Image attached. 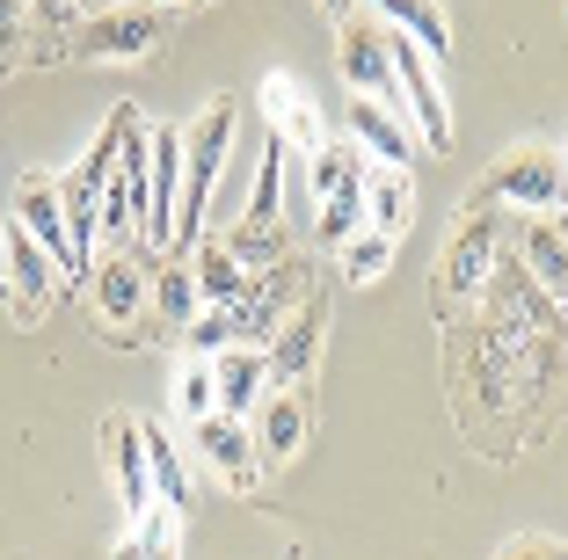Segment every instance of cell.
<instances>
[{
    "label": "cell",
    "instance_id": "29",
    "mask_svg": "<svg viewBox=\"0 0 568 560\" xmlns=\"http://www.w3.org/2000/svg\"><path fill=\"white\" fill-rule=\"evenodd\" d=\"M168 400H175V415H183V422H197V415H212V408H219L212 357H190L183 371H175V386H168Z\"/></svg>",
    "mask_w": 568,
    "mask_h": 560
},
{
    "label": "cell",
    "instance_id": "30",
    "mask_svg": "<svg viewBox=\"0 0 568 560\" xmlns=\"http://www.w3.org/2000/svg\"><path fill=\"white\" fill-rule=\"evenodd\" d=\"M226 247H234V263L248 269H270V263H284V255H292V241H284V226H234L226 233Z\"/></svg>",
    "mask_w": 568,
    "mask_h": 560
},
{
    "label": "cell",
    "instance_id": "15",
    "mask_svg": "<svg viewBox=\"0 0 568 560\" xmlns=\"http://www.w3.org/2000/svg\"><path fill=\"white\" fill-rule=\"evenodd\" d=\"M306 445V394L300 386H270L255 400V459L263 466H292Z\"/></svg>",
    "mask_w": 568,
    "mask_h": 560
},
{
    "label": "cell",
    "instance_id": "19",
    "mask_svg": "<svg viewBox=\"0 0 568 560\" xmlns=\"http://www.w3.org/2000/svg\"><path fill=\"white\" fill-rule=\"evenodd\" d=\"M351 139L372 153V161H386V167L416 161V132H408V116H394L386 102H372V95H351Z\"/></svg>",
    "mask_w": 568,
    "mask_h": 560
},
{
    "label": "cell",
    "instance_id": "1",
    "mask_svg": "<svg viewBox=\"0 0 568 560\" xmlns=\"http://www.w3.org/2000/svg\"><path fill=\"white\" fill-rule=\"evenodd\" d=\"M234 116H241L234 95H212L197 110V124L183 132V204H175L183 247H197L204 212H212V190H219V175H226V161H234Z\"/></svg>",
    "mask_w": 568,
    "mask_h": 560
},
{
    "label": "cell",
    "instance_id": "35",
    "mask_svg": "<svg viewBox=\"0 0 568 560\" xmlns=\"http://www.w3.org/2000/svg\"><path fill=\"white\" fill-rule=\"evenodd\" d=\"M0 306H8V277H0Z\"/></svg>",
    "mask_w": 568,
    "mask_h": 560
},
{
    "label": "cell",
    "instance_id": "23",
    "mask_svg": "<svg viewBox=\"0 0 568 560\" xmlns=\"http://www.w3.org/2000/svg\"><path fill=\"white\" fill-rule=\"evenodd\" d=\"M190 277H197L204 306H241V292H248V269L234 263V247H226V241H197V247H190Z\"/></svg>",
    "mask_w": 568,
    "mask_h": 560
},
{
    "label": "cell",
    "instance_id": "25",
    "mask_svg": "<svg viewBox=\"0 0 568 560\" xmlns=\"http://www.w3.org/2000/svg\"><path fill=\"white\" fill-rule=\"evenodd\" d=\"M357 226H365V175H357V182H343V190H328V197L314 204V233H321L328 247H343Z\"/></svg>",
    "mask_w": 568,
    "mask_h": 560
},
{
    "label": "cell",
    "instance_id": "33",
    "mask_svg": "<svg viewBox=\"0 0 568 560\" xmlns=\"http://www.w3.org/2000/svg\"><path fill=\"white\" fill-rule=\"evenodd\" d=\"M321 8H328V16L343 22V16H351V8H357V0H321Z\"/></svg>",
    "mask_w": 568,
    "mask_h": 560
},
{
    "label": "cell",
    "instance_id": "20",
    "mask_svg": "<svg viewBox=\"0 0 568 560\" xmlns=\"http://www.w3.org/2000/svg\"><path fill=\"white\" fill-rule=\"evenodd\" d=\"M408 218H416V175L408 167H386V161H365V226L402 241Z\"/></svg>",
    "mask_w": 568,
    "mask_h": 560
},
{
    "label": "cell",
    "instance_id": "27",
    "mask_svg": "<svg viewBox=\"0 0 568 560\" xmlns=\"http://www.w3.org/2000/svg\"><path fill=\"white\" fill-rule=\"evenodd\" d=\"M146 474H153V495H161V502L190 510V466H183V451L168 445L161 429H146Z\"/></svg>",
    "mask_w": 568,
    "mask_h": 560
},
{
    "label": "cell",
    "instance_id": "22",
    "mask_svg": "<svg viewBox=\"0 0 568 560\" xmlns=\"http://www.w3.org/2000/svg\"><path fill=\"white\" fill-rule=\"evenodd\" d=\"M518 263L539 277V292H554L568 306V233L554 218H518Z\"/></svg>",
    "mask_w": 568,
    "mask_h": 560
},
{
    "label": "cell",
    "instance_id": "26",
    "mask_svg": "<svg viewBox=\"0 0 568 560\" xmlns=\"http://www.w3.org/2000/svg\"><path fill=\"white\" fill-rule=\"evenodd\" d=\"M394 247H402L394 233H372V226H357L351 241L335 247V255H343V277H351V284H379L386 269H394Z\"/></svg>",
    "mask_w": 568,
    "mask_h": 560
},
{
    "label": "cell",
    "instance_id": "14",
    "mask_svg": "<svg viewBox=\"0 0 568 560\" xmlns=\"http://www.w3.org/2000/svg\"><path fill=\"white\" fill-rule=\"evenodd\" d=\"M263 116H270V132L300 153V161L321 146V139H328V124H321V102L306 95V81H292V73H270V81H263Z\"/></svg>",
    "mask_w": 568,
    "mask_h": 560
},
{
    "label": "cell",
    "instance_id": "21",
    "mask_svg": "<svg viewBox=\"0 0 568 560\" xmlns=\"http://www.w3.org/2000/svg\"><path fill=\"white\" fill-rule=\"evenodd\" d=\"M183 517L190 510H175V502L153 495L146 510L132 517V531L118 539V553H110V560H183Z\"/></svg>",
    "mask_w": 568,
    "mask_h": 560
},
{
    "label": "cell",
    "instance_id": "3",
    "mask_svg": "<svg viewBox=\"0 0 568 560\" xmlns=\"http://www.w3.org/2000/svg\"><path fill=\"white\" fill-rule=\"evenodd\" d=\"M481 204H510L518 218H547L568 204L561 190V153L554 146H510L481 182Z\"/></svg>",
    "mask_w": 568,
    "mask_h": 560
},
{
    "label": "cell",
    "instance_id": "2",
    "mask_svg": "<svg viewBox=\"0 0 568 560\" xmlns=\"http://www.w3.org/2000/svg\"><path fill=\"white\" fill-rule=\"evenodd\" d=\"M146 110L124 102L118 161H110V190H102V247H132L146 233Z\"/></svg>",
    "mask_w": 568,
    "mask_h": 560
},
{
    "label": "cell",
    "instance_id": "10",
    "mask_svg": "<svg viewBox=\"0 0 568 560\" xmlns=\"http://www.w3.org/2000/svg\"><path fill=\"white\" fill-rule=\"evenodd\" d=\"M197 459L212 466L219 480H226V488L234 495H255V480H263V459H255V429L241 422V415H197Z\"/></svg>",
    "mask_w": 568,
    "mask_h": 560
},
{
    "label": "cell",
    "instance_id": "12",
    "mask_svg": "<svg viewBox=\"0 0 568 560\" xmlns=\"http://www.w3.org/2000/svg\"><path fill=\"white\" fill-rule=\"evenodd\" d=\"M0 241H8V255H0L8 298L22 306V320H37V314H44V298L59 292V263H51L44 247L30 241V226H16V218H0Z\"/></svg>",
    "mask_w": 568,
    "mask_h": 560
},
{
    "label": "cell",
    "instance_id": "13",
    "mask_svg": "<svg viewBox=\"0 0 568 560\" xmlns=\"http://www.w3.org/2000/svg\"><path fill=\"white\" fill-rule=\"evenodd\" d=\"M488 306H496L503 320H518V328H539V335H561V298L554 292H539V277L525 263H503V269H488Z\"/></svg>",
    "mask_w": 568,
    "mask_h": 560
},
{
    "label": "cell",
    "instance_id": "32",
    "mask_svg": "<svg viewBox=\"0 0 568 560\" xmlns=\"http://www.w3.org/2000/svg\"><path fill=\"white\" fill-rule=\"evenodd\" d=\"M503 560H568V546H554V539H518Z\"/></svg>",
    "mask_w": 568,
    "mask_h": 560
},
{
    "label": "cell",
    "instance_id": "18",
    "mask_svg": "<svg viewBox=\"0 0 568 560\" xmlns=\"http://www.w3.org/2000/svg\"><path fill=\"white\" fill-rule=\"evenodd\" d=\"M102 451H110V474H118V495H124V510H146L153 502V474H146V429L132 422V415H110L102 422Z\"/></svg>",
    "mask_w": 568,
    "mask_h": 560
},
{
    "label": "cell",
    "instance_id": "16",
    "mask_svg": "<svg viewBox=\"0 0 568 560\" xmlns=\"http://www.w3.org/2000/svg\"><path fill=\"white\" fill-rule=\"evenodd\" d=\"M212 379H219V415H241V422H248L255 400L277 386V379H270V349H255V343L212 349Z\"/></svg>",
    "mask_w": 568,
    "mask_h": 560
},
{
    "label": "cell",
    "instance_id": "9",
    "mask_svg": "<svg viewBox=\"0 0 568 560\" xmlns=\"http://www.w3.org/2000/svg\"><path fill=\"white\" fill-rule=\"evenodd\" d=\"M175 204H183V124H153L146 132V247L175 241Z\"/></svg>",
    "mask_w": 568,
    "mask_h": 560
},
{
    "label": "cell",
    "instance_id": "4",
    "mask_svg": "<svg viewBox=\"0 0 568 560\" xmlns=\"http://www.w3.org/2000/svg\"><path fill=\"white\" fill-rule=\"evenodd\" d=\"M168 37V16L146 8V0H110L73 30V59L102 67V59H153V44Z\"/></svg>",
    "mask_w": 568,
    "mask_h": 560
},
{
    "label": "cell",
    "instance_id": "28",
    "mask_svg": "<svg viewBox=\"0 0 568 560\" xmlns=\"http://www.w3.org/2000/svg\"><path fill=\"white\" fill-rule=\"evenodd\" d=\"M153 306H161V320H175V328L204 314V298H197V277H190V263L153 269Z\"/></svg>",
    "mask_w": 568,
    "mask_h": 560
},
{
    "label": "cell",
    "instance_id": "8",
    "mask_svg": "<svg viewBox=\"0 0 568 560\" xmlns=\"http://www.w3.org/2000/svg\"><path fill=\"white\" fill-rule=\"evenodd\" d=\"M88 298H95L102 328H132L153 306V269L139 263L132 247H102L95 263H88Z\"/></svg>",
    "mask_w": 568,
    "mask_h": 560
},
{
    "label": "cell",
    "instance_id": "7",
    "mask_svg": "<svg viewBox=\"0 0 568 560\" xmlns=\"http://www.w3.org/2000/svg\"><path fill=\"white\" fill-rule=\"evenodd\" d=\"M16 226H30V241L59 263V277H67V284H88V263H95V255L73 241L67 212H59V182H44V175H22L16 182Z\"/></svg>",
    "mask_w": 568,
    "mask_h": 560
},
{
    "label": "cell",
    "instance_id": "11",
    "mask_svg": "<svg viewBox=\"0 0 568 560\" xmlns=\"http://www.w3.org/2000/svg\"><path fill=\"white\" fill-rule=\"evenodd\" d=\"M321 335H328V298H300L292 314H284V328L270 335V379L277 386H306V371L321 364Z\"/></svg>",
    "mask_w": 568,
    "mask_h": 560
},
{
    "label": "cell",
    "instance_id": "6",
    "mask_svg": "<svg viewBox=\"0 0 568 560\" xmlns=\"http://www.w3.org/2000/svg\"><path fill=\"white\" fill-rule=\"evenodd\" d=\"M386 51H394V81H402V102H408V116H416V139L430 153H445L452 146V102H445V88H437V59L402 30H386Z\"/></svg>",
    "mask_w": 568,
    "mask_h": 560
},
{
    "label": "cell",
    "instance_id": "34",
    "mask_svg": "<svg viewBox=\"0 0 568 560\" xmlns=\"http://www.w3.org/2000/svg\"><path fill=\"white\" fill-rule=\"evenodd\" d=\"M561 190H568V139H561Z\"/></svg>",
    "mask_w": 568,
    "mask_h": 560
},
{
    "label": "cell",
    "instance_id": "24",
    "mask_svg": "<svg viewBox=\"0 0 568 560\" xmlns=\"http://www.w3.org/2000/svg\"><path fill=\"white\" fill-rule=\"evenodd\" d=\"M372 16H379L386 30L416 37L430 59H445V51H452V22H445V8H437V0H372Z\"/></svg>",
    "mask_w": 568,
    "mask_h": 560
},
{
    "label": "cell",
    "instance_id": "17",
    "mask_svg": "<svg viewBox=\"0 0 568 560\" xmlns=\"http://www.w3.org/2000/svg\"><path fill=\"white\" fill-rule=\"evenodd\" d=\"M488 269H496V218L467 204V218H459V233H452V255H445V269H437V284H445V292H481Z\"/></svg>",
    "mask_w": 568,
    "mask_h": 560
},
{
    "label": "cell",
    "instance_id": "37",
    "mask_svg": "<svg viewBox=\"0 0 568 560\" xmlns=\"http://www.w3.org/2000/svg\"><path fill=\"white\" fill-rule=\"evenodd\" d=\"M561 16H568V8H561Z\"/></svg>",
    "mask_w": 568,
    "mask_h": 560
},
{
    "label": "cell",
    "instance_id": "36",
    "mask_svg": "<svg viewBox=\"0 0 568 560\" xmlns=\"http://www.w3.org/2000/svg\"><path fill=\"white\" fill-rule=\"evenodd\" d=\"M88 8H110V0H88Z\"/></svg>",
    "mask_w": 568,
    "mask_h": 560
},
{
    "label": "cell",
    "instance_id": "31",
    "mask_svg": "<svg viewBox=\"0 0 568 560\" xmlns=\"http://www.w3.org/2000/svg\"><path fill=\"white\" fill-rule=\"evenodd\" d=\"M183 343L204 349V357H212V349H226V343H234V306H204L197 320H183Z\"/></svg>",
    "mask_w": 568,
    "mask_h": 560
},
{
    "label": "cell",
    "instance_id": "5",
    "mask_svg": "<svg viewBox=\"0 0 568 560\" xmlns=\"http://www.w3.org/2000/svg\"><path fill=\"white\" fill-rule=\"evenodd\" d=\"M335 67H343L351 95H372L394 116H408L402 81H394V51H386V22H372V16H343L335 22Z\"/></svg>",
    "mask_w": 568,
    "mask_h": 560
}]
</instances>
